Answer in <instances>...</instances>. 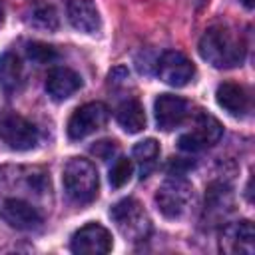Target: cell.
Returning <instances> with one entry per match:
<instances>
[{
    "label": "cell",
    "instance_id": "1",
    "mask_svg": "<svg viewBox=\"0 0 255 255\" xmlns=\"http://www.w3.org/2000/svg\"><path fill=\"white\" fill-rule=\"evenodd\" d=\"M201 58L213 68H235L245 58V42L227 26H211L199 40Z\"/></svg>",
    "mask_w": 255,
    "mask_h": 255
},
{
    "label": "cell",
    "instance_id": "2",
    "mask_svg": "<svg viewBox=\"0 0 255 255\" xmlns=\"http://www.w3.org/2000/svg\"><path fill=\"white\" fill-rule=\"evenodd\" d=\"M62 183L66 195L76 203H90L98 197L100 177L90 159L72 157L62 171Z\"/></svg>",
    "mask_w": 255,
    "mask_h": 255
},
{
    "label": "cell",
    "instance_id": "3",
    "mask_svg": "<svg viewBox=\"0 0 255 255\" xmlns=\"http://www.w3.org/2000/svg\"><path fill=\"white\" fill-rule=\"evenodd\" d=\"M110 217L116 223L118 231L129 241H141L149 235L151 221H149L143 205L131 197L118 201L110 209Z\"/></svg>",
    "mask_w": 255,
    "mask_h": 255
},
{
    "label": "cell",
    "instance_id": "4",
    "mask_svg": "<svg viewBox=\"0 0 255 255\" xmlns=\"http://www.w3.org/2000/svg\"><path fill=\"white\" fill-rule=\"evenodd\" d=\"M193 201V189L191 185L181 177L173 175L165 179L157 193H155V205L167 219H179L189 211V205Z\"/></svg>",
    "mask_w": 255,
    "mask_h": 255
},
{
    "label": "cell",
    "instance_id": "5",
    "mask_svg": "<svg viewBox=\"0 0 255 255\" xmlns=\"http://www.w3.org/2000/svg\"><path fill=\"white\" fill-rule=\"evenodd\" d=\"M0 139L16 149V151H26L36 147L40 133L32 122L22 118L16 112H0Z\"/></svg>",
    "mask_w": 255,
    "mask_h": 255
},
{
    "label": "cell",
    "instance_id": "6",
    "mask_svg": "<svg viewBox=\"0 0 255 255\" xmlns=\"http://www.w3.org/2000/svg\"><path fill=\"white\" fill-rule=\"evenodd\" d=\"M221 133H223L221 124L213 116H209L205 112H199L195 116V122H193V131L183 133L177 143H179V149L195 153V151H201V149L217 143Z\"/></svg>",
    "mask_w": 255,
    "mask_h": 255
},
{
    "label": "cell",
    "instance_id": "7",
    "mask_svg": "<svg viewBox=\"0 0 255 255\" xmlns=\"http://www.w3.org/2000/svg\"><path fill=\"white\" fill-rule=\"evenodd\" d=\"M108 122V108L102 102H90L80 106L68 120V135L72 139H84L90 133L102 129Z\"/></svg>",
    "mask_w": 255,
    "mask_h": 255
},
{
    "label": "cell",
    "instance_id": "8",
    "mask_svg": "<svg viewBox=\"0 0 255 255\" xmlns=\"http://www.w3.org/2000/svg\"><path fill=\"white\" fill-rule=\"evenodd\" d=\"M112 233L100 223H88L72 235L70 249L82 255H104L112 251Z\"/></svg>",
    "mask_w": 255,
    "mask_h": 255
},
{
    "label": "cell",
    "instance_id": "9",
    "mask_svg": "<svg viewBox=\"0 0 255 255\" xmlns=\"http://www.w3.org/2000/svg\"><path fill=\"white\" fill-rule=\"evenodd\" d=\"M157 74H159L161 82H165L173 88H181V86H187L193 80L195 66L181 52L169 50L157 62Z\"/></svg>",
    "mask_w": 255,
    "mask_h": 255
},
{
    "label": "cell",
    "instance_id": "10",
    "mask_svg": "<svg viewBox=\"0 0 255 255\" xmlns=\"http://www.w3.org/2000/svg\"><path fill=\"white\" fill-rule=\"evenodd\" d=\"M0 217L14 229H22V231H30V229H36L40 227L42 223V215L40 211L20 199V197H10V199H4L0 203Z\"/></svg>",
    "mask_w": 255,
    "mask_h": 255
},
{
    "label": "cell",
    "instance_id": "11",
    "mask_svg": "<svg viewBox=\"0 0 255 255\" xmlns=\"http://www.w3.org/2000/svg\"><path fill=\"white\" fill-rule=\"evenodd\" d=\"M153 110H155V122H157L159 129L171 131V129L179 128L185 122V118L189 116V102L179 96H173V94H161V96H157Z\"/></svg>",
    "mask_w": 255,
    "mask_h": 255
},
{
    "label": "cell",
    "instance_id": "12",
    "mask_svg": "<svg viewBox=\"0 0 255 255\" xmlns=\"http://www.w3.org/2000/svg\"><path fill=\"white\" fill-rule=\"evenodd\" d=\"M219 247L225 253H245L251 255L255 251V229L251 221L231 223L223 229Z\"/></svg>",
    "mask_w": 255,
    "mask_h": 255
},
{
    "label": "cell",
    "instance_id": "13",
    "mask_svg": "<svg viewBox=\"0 0 255 255\" xmlns=\"http://www.w3.org/2000/svg\"><path fill=\"white\" fill-rule=\"evenodd\" d=\"M68 20L70 24L84 34H96L102 26L100 12L94 4V0H70L68 2Z\"/></svg>",
    "mask_w": 255,
    "mask_h": 255
},
{
    "label": "cell",
    "instance_id": "14",
    "mask_svg": "<svg viewBox=\"0 0 255 255\" xmlns=\"http://www.w3.org/2000/svg\"><path fill=\"white\" fill-rule=\"evenodd\" d=\"M82 88V78L70 68H54L46 78V92L52 100L62 102Z\"/></svg>",
    "mask_w": 255,
    "mask_h": 255
},
{
    "label": "cell",
    "instance_id": "15",
    "mask_svg": "<svg viewBox=\"0 0 255 255\" xmlns=\"http://www.w3.org/2000/svg\"><path fill=\"white\" fill-rule=\"evenodd\" d=\"M215 100L217 104L231 116L235 118H241L249 112V92L235 84V82H223L217 86V92H215Z\"/></svg>",
    "mask_w": 255,
    "mask_h": 255
},
{
    "label": "cell",
    "instance_id": "16",
    "mask_svg": "<svg viewBox=\"0 0 255 255\" xmlns=\"http://www.w3.org/2000/svg\"><path fill=\"white\" fill-rule=\"evenodd\" d=\"M22 64L16 54L6 52L0 56V86L6 94H16L22 86Z\"/></svg>",
    "mask_w": 255,
    "mask_h": 255
},
{
    "label": "cell",
    "instance_id": "17",
    "mask_svg": "<svg viewBox=\"0 0 255 255\" xmlns=\"http://www.w3.org/2000/svg\"><path fill=\"white\" fill-rule=\"evenodd\" d=\"M116 118L128 133H137L145 128V112L137 100H126L124 104H120Z\"/></svg>",
    "mask_w": 255,
    "mask_h": 255
},
{
    "label": "cell",
    "instance_id": "18",
    "mask_svg": "<svg viewBox=\"0 0 255 255\" xmlns=\"http://www.w3.org/2000/svg\"><path fill=\"white\" fill-rule=\"evenodd\" d=\"M131 153H133V159L141 167V177H145L151 171V167L155 165V161H157L159 145H157V141L153 137H149V139H143V141L135 143Z\"/></svg>",
    "mask_w": 255,
    "mask_h": 255
},
{
    "label": "cell",
    "instance_id": "19",
    "mask_svg": "<svg viewBox=\"0 0 255 255\" xmlns=\"http://www.w3.org/2000/svg\"><path fill=\"white\" fill-rule=\"evenodd\" d=\"M131 173H133V161L128 159V157H118L110 169V183L112 187L120 189L124 187L129 179H131Z\"/></svg>",
    "mask_w": 255,
    "mask_h": 255
},
{
    "label": "cell",
    "instance_id": "20",
    "mask_svg": "<svg viewBox=\"0 0 255 255\" xmlns=\"http://www.w3.org/2000/svg\"><path fill=\"white\" fill-rule=\"evenodd\" d=\"M26 52H28V58L32 62H36V64H50L52 60L58 58L56 48L50 46V44H44V42H32V44H28Z\"/></svg>",
    "mask_w": 255,
    "mask_h": 255
},
{
    "label": "cell",
    "instance_id": "21",
    "mask_svg": "<svg viewBox=\"0 0 255 255\" xmlns=\"http://www.w3.org/2000/svg\"><path fill=\"white\" fill-rule=\"evenodd\" d=\"M32 22L38 28L44 30H56L58 28V14L52 6H40L32 12Z\"/></svg>",
    "mask_w": 255,
    "mask_h": 255
},
{
    "label": "cell",
    "instance_id": "22",
    "mask_svg": "<svg viewBox=\"0 0 255 255\" xmlns=\"http://www.w3.org/2000/svg\"><path fill=\"white\" fill-rule=\"evenodd\" d=\"M92 151L98 155V157H102V159H110L116 151H118V145H116V141H98L94 147H92Z\"/></svg>",
    "mask_w": 255,
    "mask_h": 255
},
{
    "label": "cell",
    "instance_id": "23",
    "mask_svg": "<svg viewBox=\"0 0 255 255\" xmlns=\"http://www.w3.org/2000/svg\"><path fill=\"white\" fill-rule=\"evenodd\" d=\"M241 2H243V6H245V8H249V10H251V8H253V4H255L253 0H241Z\"/></svg>",
    "mask_w": 255,
    "mask_h": 255
},
{
    "label": "cell",
    "instance_id": "24",
    "mask_svg": "<svg viewBox=\"0 0 255 255\" xmlns=\"http://www.w3.org/2000/svg\"><path fill=\"white\" fill-rule=\"evenodd\" d=\"M2 22H4V10H2V6H0V26H2Z\"/></svg>",
    "mask_w": 255,
    "mask_h": 255
}]
</instances>
